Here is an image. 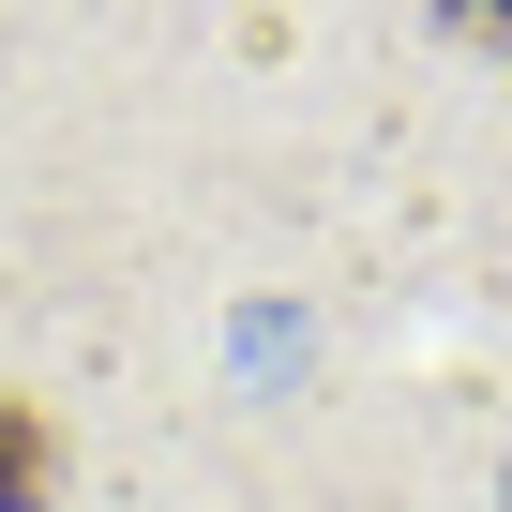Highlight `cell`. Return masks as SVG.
<instances>
[{
	"label": "cell",
	"instance_id": "obj_2",
	"mask_svg": "<svg viewBox=\"0 0 512 512\" xmlns=\"http://www.w3.org/2000/svg\"><path fill=\"white\" fill-rule=\"evenodd\" d=\"M437 16H452L467 46H497V31H512V0H437Z\"/></svg>",
	"mask_w": 512,
	"mask_h": 512
},
{
	"label": "cell",
	"instance_id": "obj_1",
	"mask_svg": "<svg viewBox=\"0 0 512 512\" xmlns=\"http://www.w3.org/2000/svg\"><path fill=\"white\" fill-rule=\"evenodd\" d=\"M61 497V422L31 392H0V512H46Z\"/></svg>",
	"mask_w": 512,
	"mask_h": 512
}]
</instances>
